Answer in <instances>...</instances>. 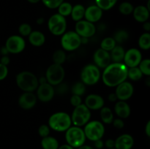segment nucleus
Masks as SVG:
<instances>
[{"label": "nucleus", "mask_w": 150, "mask_h": 149, "mask_svg": "<svg viewBox=\"0 0 150 149\" xmlns=\"http://www.w3.org/2000/svg\"><path fill=\"white\" fill-rule=\"evenodd\" d=\"M94 143H95V148H96L101 149V148H103L104 143L103 142V140H101V139L96 140V141H95Z\"/></svg>", "instance_id": "nucleus-47"}, {"label": "nucleus", "mask_w": 150, "mask_h": 149, "mask_svg": "<svg viewBox=\"0 0 150 149\" xmlns=\"http://www.w3.org/2000/svg\"><path fill=\"white\" fill-rule=\"evenodd\" d=\"M139 45L142 50H149L150 48V34L145 32L142 34L139 39Z\"/></svg>", "instance_id": "nucleus-30"}, {"label": "nucleus", "mask_w": 150, "mask_h": 149, "mask_svg": "<svg viewBox=\"0 0 150 149\" xmlns=\"http://www.w3.org/2000/svg\"><path fill=\"white\" fill-rule=\"evenodd\" d=\"M150 60L149 58H145V59L142 60L141 62L139 63L138 67L139 68V70H141V72H142V74H145L146 76L150 75Z\"/></svg>", "instance_id": "nucleus-37"}, {"label": "nucleus", "mask_w": 150, "mask_h": 149, "mask_svg": "<svg viewBox=\"0 0 150 149\" xmlns=\"http://www.w3.org/2000/svg\"><path fill=\"white\" fill-rule=\"evenodd\" d=\"M75 32L83 38L92 37L96 32V27L95 24L86 20H81L77 21L75 26Z\"/></svg>", "instance_id": "nucleus-12"}, {"label": "nucleus", "mask_w": 150, "mask_h": 149, "mask_svg": "<svg viewBox=\"0 0 150 149\" xmlns=\"http://www.w3.org/2000/svg\"><path fill=\"white\" fill-rule=\"evenodd\" d=\"M4 46L7 49L9 53L18 54L25 49L26 42L21 36L12 35L7 38Z\"/></svg>", "instance_id": "nucleus-11"}, {"label": "nucleus", "mask_w": 150, "mask_h": 149, "mask_svg": "<svg viewBox=\"0 0 150 149\" xmlns=\"http://www.w3.org/2000/svg\"><path fill=\"white\" fill-rule=\"evenodd\" d=\"M93 60L95 65L98 68L105 69L111 64V56L109 52L99 48L96 50L93 56Z\"/></svg>", "instance_id": "nucleus-16"}, {"label": "nucleus", "mask_w": 150, "mask_h": 149, "mask_svg": "<svg viewBox=\"0 0 150 149\" xmlns=\"http://www.w3.org/2000/svg\"><path fill=\"white\" fill-rule=\"evenodd\" d=\"M133 10H134L133 5L128 1H124V2L121 3V4L119 7V11L124 15H130L131 13H133Z\"/></svg>", "instance_id": "nucleus-34"}, {"label": "nucleus", "mask_w": 150, "mask_h": 149, "mask_svg": "<svg viewBox=\"0 0 150 149\" xmlns=\"http://www.w3.org/2000/svg\"><path fill=\"white\" fill-rule=\"evenodd\" d=\"M85 9L86 8L82 4H76L75 6H73L71 13H70L72 19L74 21L76 22L82 20V18H84Z\"/></svg>", "instance_id": "nucleus-25"}, {"label": "nucleus", "mask_w": 150, "mask_h": 149, "mask_svg": "<svg viewBox=\"0 0 150 149\" xmlns=\"http://www.w3.org/2000/svg\"><path fill=\"white\" fill-rule=\"evenodd\" d=\"M125 51L121 45H116L111 51L110 56L113 63H122L124 59Z\"/></svg>", "instance_id": "nucleus-24"}, {"label": "nucleus", "mask_w": 150, "mask_h": 149, "mask_svg": "<svg viewBox=\"0 0 150 149\" xmlns=\"http://www.w3.org/2000/svg\"><path fill=\"white\" fill-rule=\"evenodd\" d=\"M108 100L111 102H114L117 100V97L116 96L115 93H111L108 95Z\"/></svg>", "instance_id": "nucleus-48"}, {"label": "nucleus", "mask_w": 150, "mask_h": 149, "mask_svg": "<svg viewBox=\"0 0 150 149\" xmlns=\"http://www.w3.org/2000/svg\"><path fill=\"white\" fill-rule=\"evenodd\" d=\"M143 74L138 67H131L127 70V77L133 81H138L142 78Z\"/></svg>", "instance_id": "nucleus-29"}, {"label": "nucleus", "mask_w": 150, "mask_h": 149, "mask_svg": "<svg viewBox=\"0 0 150 149\" xmlns=\"http://www.w3.org/2000/svg\"><path fill=\"white\" fill-rule=\"evenodd\" d=\"M70 104H71L73 107H75V108L79 106V105H80L81 104H82V100L81 96L74 94L72 95V96L70 97Z\"/></svg>", "instance_id": "nucleus-41"}, {"label": "nucleus", "mask_w": 150, "mask_h": 149, "mask_svg": "<svg viewBox=\"0 0 150 149\" xmlns=\"http://www.w3.org/2000/svg\"><path fill=\"white\" fill-rule=\"evenodd\" d=\"M142 60V54L139 50L136 48H130L125 53L124 64L128 68L138 67Z\"/></svg>", "instance_id": "nucleus-15"}, {"label": "nucleus", "mask_w": 150, "mask_h": 149, "mask_svg": "<svg viewBox=\"0 0 150 149\" xmlns=\"http://www.w3.org/2000/svg\"><path fill=\"white\" fill-rule=\"evenodd\" d=\"M81 37L73 31L64 32L61 39V45L64 51H73L81 45Z\"/></svg>", "instance_id": "nucleus-10"}, {"label": "nucleus", "mask_w": 150, "mask_h": 149, "mask_svg": "<svg viewBox=\"0 0 150 149\" xmlns=\"http://www.w3.org/2000/svg\"><path fill=\"white\" fill-rule=\"evenodd\" d=\"M50 130H51V129H50L49 126L45 125V124H42V125H41L40 127H39V129H38V134H39V135L41 137L43 138V137L49 136Z\"/></svg>", "instance_id": "nucleus-40"}, {"label": "nucleus", "mask_w": 150, "mask_h": 149, "mask_svg": "<svg viewBox=\"0 0 150 149\" xmlns=\"http://www.w3.org/2000/svg\"><path fill=\"white\" fill-rule=\"evenodd\" d=\"M86 138L91 141H96V140L102 139L105 134V127L101 121H89L85 125L84 129Z\"/></svg>", "instance_id": "nucleus-5"}, {"label": "nucleus", "mask_w": 150, "mask_h": 149, "mask_svg": "<svg viewBox=\"0 0 150 149\" xmlns=\"http://www.w3.org/2000/svg\"><path fill=\"white\" fill-rule=\"evenodd\" d=\"M0 51H1V54L2 56H7V54L9 53L8 51H7V49L6 48L5 46L2 47V48H1V50H0Z\"/></svg>", "instance_id": "nucleus-52"}, {"label": "nucleus", "mask_w": 150, "mask_h": 149, "mask_svg": "<svg viewBox=\"0 0 150 149\" xmlns=\"http://www.w3.org/2000/svg\"><path fill=\"white\" fill-rule=\"evenodd\" d=\"M114 111L120 118H127L130 115V107L125 101H119L114 105Z\"/></svg>", "instance_id": "nucleus-22"}, {"label": "nucleus", "mask_w": 150, "mask_h": 149, "mask_svg": "<svg viewBox=\"0 0 150 149\" xmlns=\"http://www.w3.org/2000/svg\"><path fill=\"white\" fill-rule=\"evenodd\" d=\"M72 124L76 127H83L89 121L91 118V110L84 105L81 104L76 107L72 113Z\"/></svg>", "instance_id": "nucleus-6"}, {"label": "nucleus", "mask_w": 150, "mask_h": 149, "mask_svg": "<svg viewBox=\"0 0 150 149\" xmlns=\"http://www.w3.org/2000/svg\"><path fill=\"white\" fill-rule=\"evenodd\" d=\"M145 132L147 137H150V121H149L146 124V127H145Z\"/></svg>", "instance_id": "nucleus-50"}, {"label": "nucleus", "mask_w": 150, "mask_h": 149, "mask_svg": "<svg viewBox=\"0 0 150 149\" xmlns=\"http://www.w3.org/2000/svg\"><path fill=\"white\" fill-rule=\"evenodd\" d=\"M32 32V26L29 23H22L18 28V32L21 36H29Z\"/></svg>", "instance_id": "nucleus-39"}, {"label": "nucleus", "mask_w": 150, "mask_h": 149, "mask_svg": "<svg viewBox=\"0 0 150 149\" xmlns=\"http://www.w3.org/2000/svg\"><path fill=\"white\" fill-rule=\"evenodd\" d=\"M8 74V68L7 66L0 63V80H3L7 77Z\"/></svg>", "instance_id": "nucleus-42"}, {"label": "nucleus", "mask_w": 150, "mask_h": 149, "mask_svg": "<svg viewBox=\"0 0 150 149\" xmlns=\"http://www.w3.org/2000/svg\"><path fill=\"white\" fill-rule=\"evenodd\" d=\"M128 67L124 63H111L104 69L102 80L108 87H117L127 78Z\"/></svg>", "instance_id": "nucleus-1"}, {"label": "nucleus", "mask_w": 150, "mask_h": 149, "mask_svg": "<svg viewBox=\"0 0 150 149\" xmlns=\"http://www.w3.org/2000/svg\"><path fill=\"white\" fill-rule=\"evenodd\" d=\"M48 28L52 34L55 36L62 35L67 29V20L65 17L59 13L54 14L48 19Z\"/></svg>", "instance_id": "nucleus-9"}, {"label": "nucleus", "mask_w": 150, "mask_h": 149, "mask_svg": "<svg viewBox=\"0 0 150 149\" xmlns=\"http://www.w3.org/2000/svg\"><path fill=\"white\" fill-rule=\"evenodd\" d=\"M44 20L43 18H39L38 20V23H39V24H42V23H43Z\"/></svg>", "instance_id": "nucleus-55"}, {"label": "nucleus", "mask_w": 150, "mask_h": 149, "mask_svg": "<svg viewBox=\"0 0 150 149\" xmlns=\"http://www.w3.org/2000/svg\"><path fill=\"white\" fill-rule=\"evenodd\" d=\"M104 99L101 96L95 93L88 95L85 99L84 105L90 110H100L104 106Z\"/></svg>", "instance_id": "nucleus-18"}, {"label": "nucleus", "mask_w": 150, "mask_h": 149, "mask_svg": "<svg viewBox=\"0 0 150 149\" xmlns=\"http://www.w3.org/2000/svg\"><path fill=\"white\" fill-rule=\"evenodd\" d=\"M100 118L102 123L104 124H112L114 118V114L111 108L108 107H103L100 109Z\"/></svg>", "instance_id": "nucleus-27"}, {"label": "nucleus", "mask_w": 150, "mask_h": 149, "mask_svg": "<svg viewBox=\"0 0 150 149\" xmlns=\"http://www.w3.org/2000/svg\"><path fill=\"white\" fill-rule=\"evenodd\" d=\"M37 96L32 92H24L18 98V105L22 109L30 110L37 103Z\"/></svg>", "instance_id": "nucleus-17"}, {"label": "nucleus", "mask_w": 150, "mask_h": 149, "mask_svg": "<svg viewBox=\"0 0 150 149\" xmlns=\"http://www.w3.org/2000/svg\"><path fill=\"white\" fill-rule=\"evenodd\" d=\"M67 56L64 50H57L53 54V61L54 64L62 65L65 61Z\"/></svg>", "instance_id": "nucleus-32"}, {"label": "nucleus", "mask_w": 150, "mask_h": 149, "mask_svg": "<svg viewBox=\"0 0 150 149\" xmlns=\"http://www.w3.org/2000/svg\"><path fill=\"white\" fill-rule=\"evenodd\" d=\"M72 8H73V6L70 3L63 1L58 7V13L61 15L64 16V17L70 15Z\"/></svg>", "instance_id": "nucleus-33"}, {"label": "nucleus", "mask_w": 150, "mask_h": 149, "mask_svg": "<svg viewBox=\"0 0 150 149\" xmlns=\"http://www.w3.org/2000/svg\"><path fill=\"white\" fill-rule=\"evenodd\" d=\"M110 149H116L115 148H110Z\"/></svg>", "instance_id": "nucleus-56"}, {"label": "nucleus", "mask_w": 150, "mask_h": 149, "mask_svg": "<svg viewBox=\"0 0 150 149\" xmlns=\"http://www.w3.org/2000/svg\"><path fill=\"white\" fill-rule=\"evenodd\" d=\"M41 146L43 149H58L59 142L55 137L48 136L41 140Z\"/></svg>", "instance_id": "nucleus-26"}, {"label": "nucleus", "mask_w": 150, "mask_h": 149, "mask_svg": "<svg viewBox=\"0 0 150 149\" xmlns=\"http://www.w3.org/2000/svg\"><path fill=\"white\" fill-rule=\"evenodd\" d=\"M10 62V58H9L8 56H2V57L0 59V63L4 65L7 66Z\"/></svg>", "instance_id": "nucleus-46"}, {"label": "nucleus", "mask_w": 150, "mask_h": 149, "mask_svg": "<svg viewBox=\"0 0 150 149\" xmlns=\"http://www.w3.org/2000/svg\"><path fill=\"white\" fill-rule=\"evenodd\" d=\"M77 149H94V148L92 147H91V146L87 145H83L78 148Z\"/></svg>", "instance_id": "nucleus-53"}, {"label": "nucleus", "mask_w": 150, "mask_h": 149, "mask_svg": "<svg viewBox=\"0 0 150 149\" xmlns=\"http://www.w3.org/2000/svg\"><path fill=\"white\" fill-rule=\"evenodd\" d=\"M71 117L65 112H57L52 114L48 119L50 129L57 131H66L71 127Z\"/></svg>", "instance_id": "nucleus-3"}, {"label": "nucleus", "mask_w": 150, "mask_h": 149, "mask_svg": "<svg viewBox=\"0 0 150 149\" xmlns=\"http://www.w3.org/2000/svg\"><path fill=\"white\" fill-rule=\"evenodd\" d=\"M104 145H105V147L108 148V149L113 148H114V145H115V140H113V139H108L105 142Z\"/></svg>", "instance_id": "nucleus-45"}, {"label": "nucleus", "mask_w": 150, "mask_h": 149, "mask_svg": "<svg viewBox=\"0 0 150 149\" xmlns=\"http://www.w3.org/2000/svg\"><path fill=\"white\" fill-rule=\"evenodd\" d=\"M29 3H32V4H36V3H38L41 0H27Z\"/></svg>", "instance_id": "nucleus-54"}, {"label": "nucleus", "mask_w": 150, "mask_h": 149, "mask_svg": "<svg viewBox=\"0 0 150 149\" xmlns=\"http://www.w3.org/2000/svg\"><path fill=\"white\" fill-rule=\"evenodd\" d=\"M57 89H54L55 90V92L57 91V93H59V94H64V93H66V91H67V85L65 83H59V85H57Z\"/></svg>", "instance_id": "nucleus-43"}, {"label": "nucleus", "mask_w": 150, "mask_h": 149, "mask_svg": "<svg viewBox=\"0 0 150 149\" xmlns=\"http://www.w3.org/2000/svg\"><path fill=\"white\" fill-rule=\"evenodd\" d=\"M113 125L117 129H122L125 127V123L122 118H115L113 120Z\"/></svg>", "instance_id": "nucleus-44"}, {"label": "nucleus", "mask_w": 150, "mask_h": 149, "mask_svg": "<svg viewBox=\"0 0 150 149\" xmlns=\"http://www.w3.org/2000/svg\"><path fill=\"white\" fill-rule=\"evenodd\" d=\"M58 149H75L74 148H73L72 146H70V145L68 144H64L62 145L61 146H59Z\"/></svg>", "instance_id": "nucleus-51"}, {"label": "nucleus", "mask_w": 150, "mask_h": 149, "mask_svg": "<svg viewBox=\"0 0 150 149\" xmlns=\"http://www.w3.org/2000/svg\"><path fill=\"white\" fill-rule=\"evenodd\" d=\"M65 76V72L62 65L53 64L48 67L45 72V79L47 83L51 86H57L62 83Z\"/></svg>", "instance_id": "nucleus-8"}, {"label": "nucleus", "mask_w": 150, "mask_h": 149, "mask_svg": "<svg viewBox=\"0 0 150 149\" xmlns=\"http://www.w3.org/2000/svg\"><path fill=\"white\" fill-rule=\"evenodd\" d=\"M72 93L74 95H78V96H82L84 94L86 91V85L83 83L81 82H76L73 86H72Z\"/></svg>", "instance_id": "nucleus-35"}, {"label": "nucleus", "mask_w": 150, "mask_h": 149, "mask_svg": "<svg viewBox=\"0 0 150 149\" xmlns=\"http://www.w3.org/2000/svg\"><path fill=\"white\" fill-rule=\"evenodd\" d=\"M133 14L135 20L139 23L148 21V19L149 18V10L146 6H137L133 10Z\"/></svg>", "instance_id": "nucleus-21"}, {"label": "nucleus", "mask_w": 150, "mask_h": 149, "mask_svg": "<svg viewBox=\"0 0 150 149\" xmlns=\"http://www.w3.org/2000/svg\"><path fill=\"white\" fill-rule=\"evenodd\" d=\"M28 37L30 44L35 47L42 46L45 42V35L39 31H32Z\"/></svg>", "instance_id": "nucleus-23"}, {"label": "nucleus", "mask_w": 150, "mask_h": 149, "mask_svg": "<svg viewBox=\"0 0 150 149\" xmlns=\"http://www.w3.org/2000/svg\"><path fill=\"white\" fill-rule=\"evenodd\" d=\"M100 76V71L95 64H87L82 69L81 80L85 85L92 86L99 81Z\"/></svg>", "instance_id": "nucleus-7"}, {"label": "nucleus", "mask_w": 150, "mask_h": 149, "mask_svg": "<svg viewBox=\"0 0 150 149\" xmlns=\"http://www.w3.org/2000/svg\"><path fill=\"white\" fill-rule=\"evenodd\" d=\"M143 28L146 32H149L150 31V23L149 21H146L144 23H143Z\"/></svg>", "instance_id": "nucleus-49"}, {"label": "nucleus", "mask_w": 150, "mask_h": 149, "mask_svg": "<svg viewBox=\"0 0 150 149\" xmlns=\"http://www.w3.org/2000/svg\"><path fill=\"white\" fill-rule=\"evenodd\" d=\"M44 5L49 9H57L64 0H41Z\"/></svg>", "instance_id": "nucleus-38"}, {"label": "nucleus", "mask_w": 150, "mask_h": 149, "mask_svg": "<svg viewBox=\"0 0 150 149\" xmlns=\"http://www.w3.org/2000/svg\"><path fill=\"white\" fill-rule=\"evenodd\" d=\"M65 140L67 144L74 148H78L80 146L84 145L86 136L83 129H82L81 127L73 126L70 127L65 131Z\"/></svg>", "instance_id": "nucleus-4"}, {"label": "nucleus", "mask_w": 150, "mask_h": 149, "mask_svg": "<svg viewBox=\"0 0 150 149\" xmlns=\"http://www.w3.org/2000/svg\"><path fill=\"white\" fill-rule=\"evenodd\" d=\"M117 45L115 40L113 37H105V39L101 41L100 43V48L101 49L106 51L108 52L111 51L114 47Z\"/></svg>", "instance_id": "nucleus-31"}, {"label": "nucleus", "mask_w": 150, "mask_h": 149, "mask_svg": "<svg viewBox=\"0 0 150 149\" xmlns=\"http://www.w3.org/2000/svg\"><path fill=\"white\" fill-rule=\"evenodd\" d=\"M95 4L98 7L103 10H109L112 8L118 0H95Z\"/></svg>", "instance_id": "nucleus-28"}, {"label": "nucleus", "mask_w": 150, "mask_h": 149, "mask_svg": "<svg viewBox=\"0 0 150 149\" xmlns=\"http://www.w3.org/2000/svg\"><path fill=\"white\" fill-rule=\"evenodd\" d=\"M134 145V139L130 134H123L115 140L116 149H131Z\"/></svg>", "instance_id": "nucleus-20"}, {"label": "nucleus", "mask_w": 150, "mask_h": 149, "mask_svg": "<svg viewBox=\"0 0 150 149\" xmlns=\"http://www.w3.org/2000/svg\"><path fill=\"white\" fill-rule=\"evenodd\" d=\"M103 10L96 4L89 6L85 9L84 18L86 20L94 23L99 21L103 16Z\"/></svg>", "instance_id": "nucleus-19"}, {"label": "nucleus", "mask_w": 150, "mask_h": 149, "mask_svg": "<svg viewBox=\"0 0 150 149\" xmlns=\"http://www.w3.org/2000/svg\"><path fill=\"white\" fill-rule=\"evenodd\" d=\"M37 90V98L42 102H50L54 98L55 90L54 86L48 83L39 84Z\"/></svg>", "instance_id": "nucleus-13"}, {"label": "nucleus", "mask_w": 150, "mask_h": 149, "mask_svg": "<svg viewBox=\"0 0 150 149\" xmlns=\"http://www.w3.org/2000/svg\"><path fill=\"white\" fill-rule=\"evenodd\" d=\"M133 92H134V88L132 83L125 80L116 87L115 94L119 100L126 101L131 98Z\"/></svg>", "instance_id": "nucleus-14"}, {"label": "nucleus", "mask_w": 150, "mask_h": 149, "mask_svg": "<svg viewBox=\"0 0 150 149\" xmlns=\"http://www.w3.org/2000/svg\"><path fill=\"white\" fill-rule=\"evenodd\" d=\"M16 84L24 92H33L38 89L39 81L35 74L29 71H23L16 75Z\"/></svg>", "instance_id": "nucleus-2"}, {"label": "nucleus", "mask_w": 150, "mask_h": 149, "mask_svg": "<svg viewBox=\"0 0 150 149\" xmlns=\"http://www.w3.org/2000/svg\"><path fill=\"white\" fill-rule=\"evenodd\" d=\"M113 38L115 40L116 43L122 44L128 39L129 34L127 32H126L125 30H119L118 32H117L114 34Z\"/></svg>", "instance_id": "nucleus-36"}]
</instances>
